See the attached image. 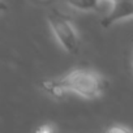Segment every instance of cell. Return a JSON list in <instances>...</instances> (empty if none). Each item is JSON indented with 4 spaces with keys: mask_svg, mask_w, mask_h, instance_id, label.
<instances>
[{
    "mask_svg": "<svg viewBox=\"0 0 133 133\" xmlns=\"http://www.w3.org/2000/svg\"><path fill=\"white\" fill-rule=\"evenodd\" d=\"M42 88L55 98H61L65 94H76L86 99H95L107 91L108 80L98 71L76 68L61 77L43 81Z\"/></svg>",
    "mask_w": 133,
    "mask_h": 133,
    "instance_id": "cell-1",
    "label": "cell"
},
{
    "mask_svg": "<svg viewBox=\"0 0 133 133\" xmlns=\"http://www.w3.org/2000/svg\"><path fill=\"white\" fill-rule=\"evenodd\" d=\"M47 22L54 33L59 44L71 55H76L80 51V37L71 22L69 17L57 8H52L47 13Z\"/></svg>",
    "mask_w": 133,
    "mask_h": 133,
    "instance_id": "cell-2",
    "label": "cell"
},
{
    "mask_svg": "<svg viewBox=\"0 0 133 133\" xmlns=\"http://www.w3.org/2000/svg\"><path fill=\"white\" fill-rule=\"evenodd\" d=\"M133 17V0H116L112 3L108 13L102 18V28L107 29L114 24Z\"/></svg>",
    "mask_w": 133,
    "mask_h": 133,
    "instance_id": "cell-3",
    "label": "cell"
},
{
    "mask_svg": "<svg viewBox=\"0 0 133 133\" xmlns=\"http://www.w3.org/2000/svg\"><path fill=\"white\" fill-rule=\"evenodd\" d=\"M65 2L72 8L77 11H84V12L94 11L99 5V0H65Z\"/></svg>",
    "mask_w": 133,
    "mask_h": 133,
    "instance_id": "cell-4",
    "label": "cell"
},
{
    "mask_svg": "<svg viewBox=\"0 0 133 133\" xmlns=\"http://www.w3.org/2000/svg\"><path fill=\"white\" fill-rule=\"evenodd\" d=\"M108 132H130V129L125 128V127H112L110 129H107Z\"/></svg>",
    "mask_w": 133,
    "mask_h": 133,
    "instance_id": "cell-5",
    "label": "cell"
},
{
    "mask_svg": "<svg viewBox=\"0 0 133 133\" xmlns=\"http://www.w3.org/2000/svg\"><path fill=\"white\" fill-rule=\"evenodd\" d=\"M108 2H111V3H114V2H116V0H108Z\"/></svg>",
    "mask_w": 133,
    "mask_h": 133,
    "instance_id": "cell-6",
    "label": "cell"
}]
</instances>
